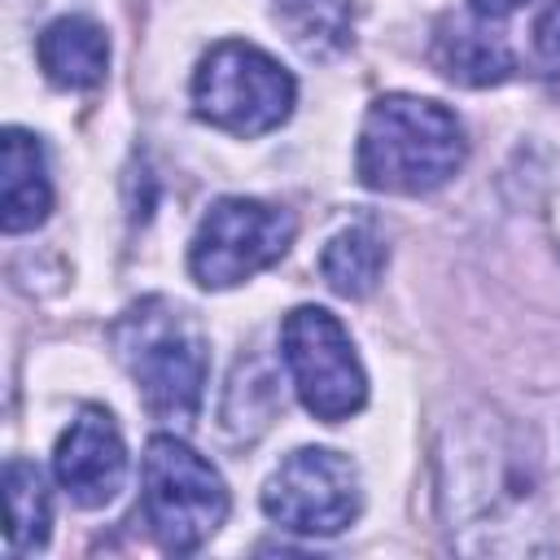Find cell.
I'll list each match as a JSON object with an SVG mask.
<instances>
[{
	"mask_svg": "<svg viewBox=\"0 0 560 560\" xmlns=\"http://www.w3.org/2000/svg\"><path fill=\"white\" fill-rule=\"evenodd\" d=\"M359 179L381 192H433L464 166L459 118L424 96H381L359 131Z\"/></svg>",
	"mask_w": 560,
	"mask_h": 560,
	"instance_id": "obj_1",
	"label": "cell"
},
{
	"mask_svg": "<svg viewBox=\"0 0 560 560\" xmlns=\"http://www.w3.org/2000/svg\"><path fill=\"white\" fill-rule=\"evenodd\" d=\"M118 354L158 420L188 424L206 394V337L171 302L153 298L122 315Z\"/></svg>",
	"mask_w": 560,
	"mask_h": 560,
	"instance_id": "obj_2",
	"label": "cell"
},
{
	"mask_svg": "<svg viewBox=\"0 0 560 560\" xmlns=\"http://www.w3.org/2000/svg\"><path fill=\"white\" fill-rule=\"evenodd\" d=\"M442 464L451 468V477L442 486L451 534H459V542H464V534H477L468 542V551H512L508 529H516L525 551L538 547L525 534V529H538V525H529L534 508H538V490L529 481V459L490 442L477 451L442 455Z\"/></svg>",
	"mask_w": 560,
	"mask_h": 560,
	"instance_id": "obj_3",
	"label": "cell"
},
{
	"mask_svg": "<svg viewBox=\"0 0 560 560\" xmlns=\"http://www.w3.org/2000/svg\"><path fill=\"white\" fill-rule=\"evenodd\" d=\"M140 508L166 551H197L228 521V486L206 455L158 433L140 459Z\"/></svg>",
	"mask_w": 560,
	"mask_h": 560,
	"instance_id": "obj_4",
	"label": "cell"
},
{
	"mask_svg": "<svg viewBox=\"0 0 560 560\" xmlns=\"http://www.w3.org/2000/svg\"><path fill=\"white\" fill-rule=\"evenodd\" d=\"M298 83L293 74L245 39L214 44L192 74V105L206 122L232 131V136H262L280 127L293 109Z\"/></svg>",
	"mask_w": 560,
	"mask_h": 560,
	"instance_id": "obj_5",
	"label": "cell"
},
{
	"mask_svg": "<svg viewBox=\"0 0 560 560\" xmlns=\"http://www.w3.org/2000/svg\"><path fill=\"white\" fill-rule=\"evenodd\" d=\"M280 354H284V368L293 376L302 407L315 420L337 424L368 402L363 363L354 354L350 332L341 328V319L332 311H324V306L289 311L280 324Z\"/></svg>",
	"mask_w": 560,
	"mask_h": 560,
	"instance_id": "obj_6",
	"label": "cell"
},
{
	"mask_svg": "<svg viewBox=\"0 0 560 560\" xmlns=\"http://www.w3.org/2000/svg\"><path fill=\"white\" fill-rule=\"evenodd\" d=\"M293 245V214L254 197L214 201L188 245V271L201 289H232L280 262Z\"/></svg>",
	"mask_w": 560,
	"mask_h": 560,
	"instance_id": "obj_7",
	"label": "cell"
},
{
	"mask_svg": "<svg viewBox=\"0 0 560 560\" xmlns=\"http://www.w3.org/2000/svg\"><path fill=\"white\" fill-rule=\"evenodd\" d=\"M262 512L293 534H341L359 516V472L328 446H302L271 472Z\"/></svg>",
	"mask_w": 560,
	"mask_h": 560,
	"instance_id": "obj_8",
	"label": "cell"
},
{
	"mask_svg": "<svg viewBox=\"0 0 560 560\" xmlns=\"http://www.w3.org/2000/svg\"><path fill=\"white\" fill-rule=\"evenodd\" d=\"M52 472L79 508H105L127 477V446L105 407H83L57 438Z\"/></svg>",
	"mask_w": 560,
	"mask_h": 560,
	"instance_id": "obj_9",
	"label": "cell"
},
{
	"mask_svg": "<svg viewBox=\"0 0 560 560\" xmlns=\"http://www.w3.org/2000/svg\"><path fill=\"white\" fill-rule=\"evenodd\" d=\"M433 66L464 88L503 83L516 70L508 39L481 13H446L433 31Z\"/></svg>",
	"mask_w": 560,
	"mask_h": 560,
	"instance_id": "obj_10",
	"label": "cell"
},
{
	"mask_svg": "<svg viewBox=\"0 0 560 560\" xmlns=\"http://www.w3.org/2000/svg\"><path fill=\"white\" fill-rule=\"evenodd\" d=\"M48 210H52V179H48L44 144L22 127H4L0 136V223L4 232H26L44 223Z\"/></svg>",
	"mask_w": 560,
	"mask_h": 560,
	"instance_id": "obj_11",
	"label": "cell"
},
{
	"mask_svg": "<svg viewBox=\"0 0 560 560\" xmlns=\"http://www.w3.org/2000/svg\"><path fill=\"white\" fill-rule=\"evenodd\" d=\"M39 66L57 88H96L109 70V39L92 18H57L39 35Z\"/></svg>",
	"mask_w": 560,
	"mask_h": 560,
	"instance_id": "obj_12",
	"label": "cell"
},
{
	"mask_svg": "<svg viewBox=\"0 0 560 560\" xmlns=\"http://www.w3.org/2000/svg\"><path fill=\"white\" fill-rule=\"evenodd\" d=\"M381 271H385V245L368 228H341L319 254V276L341 298H368Z\"/></svg>",
	"mask_w": 560,
	"mask_h": 560,
	"instance_id": "obj_13",
	"label": "cell"
},
{
	"mask_svg": "<svg viewBox=\"0 0 560 560\" xmlns=\"http://www.w3.org/2000/svg\"><path fill=\"white\" fill-rule=\"evenodd\" d=\"M4 499H9V551H35L48 542L52 525V499L48 481L31 459L4 464Z\"/></svg>",
	"mask_w": 560,
	"mask_h": 560,
	"instance_id": "obj_14",
	"label": "cell"
},
{
	"mask_svg": "<svg viewBox=\"0 0 560 560\" xmlns=\"http://www.w3.org/2000/svg\"><path fill=\"white\" fill-rule=\"evenodd\" d=\"M276 18L306 57H332L350 44V0H280Z\"/></svg>",
	"mask_w": 560,
	"mask_h": 560,
	"instance_id": "obj_15",
	"label": "cell"
},
{
	"mask_svg": "<svg viewBox=\"0 0 560 560\" xmlns=\"http://www.w3.org/2000/svg\"><path fill=\"white\" fill-rule=\"evenodd\" d=\"M534 52H538L547 83L560 92V0H551L534 22Z\"/></svg>",
	"mask_w": 560,
	"mask_h": 560,
	"instance_id": "obj_16",
	"label": "cell"
},
{
	"mask_svg": "<svg viewBox=\"0 0 560 560\" xmlns=\"http://www.w3.org/2000/svg\"><path fill=\"white\" fill-rule=\"evenodd\" d=\"M468 4H472V13H481V18L494 22V18H508L512 9H521L525 0H468Z\"/></svg>",
	"mask_w": 560,
	"mask_h": 560,
	"instance_id": "obj_17",
	"label": "cell"
}]
</instances>
